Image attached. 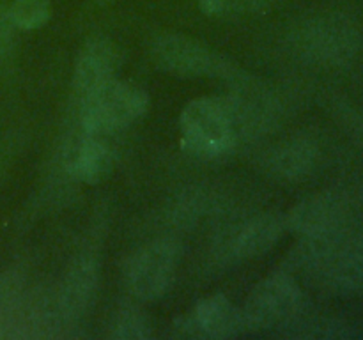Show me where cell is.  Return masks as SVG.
Returning <instances> with one entry per match:
<instances>
[{
  "mask_svg": "<svg viewBox=\"0 0 363 340\" xmlns=\"http://www.w3.org/2000/svg\"><path fill=\"white\" fill-rule=\"evenodd\" d=\"M293 268L339 293L363 287V232L347 229L318 237H301L291 255Z\"/></svg>",
  "mask_w": 363,
  "mask_h": 340,
  "instance_id": "cell-1",
  "label": "cell"
},
{
  "mask_svg": "<svg viewBox=\"0 0 363 340\" xmlns=\"http://www.w3.org/2000/svg\"><path fill=\"white\" fill-rule=\"evenodd\" d=\"M181 140L186 151L201 158H220L248 138L240 108L230 96L197 98L179 117Z\"/></svg>",
  "mask_w": 363,
  "mask_h": 340,
  "instance_id": "cell-2",
  "label": "cell"
},
{
  "mask_svg": "<svg viewBox=\"0 0 363 340\" xmlns=\"http://www.w3.org/2000/svg\"><path fill=\"white\" fill-rule=\"evenodd\" d=\"M303 310L305 298L300 285L287 273H277L261 280L245 303L247 333L264 332L280 336L303 317Z\"/></svg>",
  "mask_w": 363,
  "mask_h": 340,
  "instance_id": "cell-3",
  "label": "cell"
},
{
  "mask_svg": "<svg viewBox=\"0 0 363 340\" xmlns=\"http://www.w3.org/2000/svg\"><path fill=\"white\" fill-rule=\"evenodd\" d=\"M147 106L149 96L144 89L113 78L82 99L80 124L87 131L116 135L140 119Z\"/></svg>",
  "mask_w": 363,
  "mask_h": 340,
  "instance_id": "cell-4",
  "label": "cell"
},
{
  "mask_svg": "<svg viewBox=\"0 0 363 340\" xmlns=\"http://www.w3.org/2000/svg\"><path fill=\"white\" fill-rule=\"evenodd\" d=\"M152 59L167 73L184 78H230L238 67L222 53L181 34H162L152 41Z\"/></svg>",
  "mask_w": 363,
  "mask_h": 340,
  "instance_id": "cell-5",
  "label": "cell"
},
{
  "mask_svg": "<svg viewBox=\"0 0 363 340\" xmlns=\"http://www.w3.org/2000/svg\"><path fill=\"white\" fill-rule=\"evenodd\" d=\"M179 264V246L170 239L145 244L130 259L126 268V285L142 301L160 300L169 293Z\"/></svg>",
  "mask_w": 363,
  "mask_h": 340,
  "instance_id": "cell-6",
  "label": "cell"
},
{
  "mask_svg": "<svg viewBox=\"0 0 363 340\" xmlns=\"http://www.w3.org/2000/svg\"><path fill=\"white\" fill-rule=\"evenodd\" d=\"M286 229L284 216L277 212H259L236 227H230L220 241V255L223 261L233 262L261 257L279 243Z\"/></svg>",
  "mask_w": 363,
  "mask_h": 340,
  "instance_id": "cell-7",
  "label": "cell"
},
{
  "mask_svg": "<svg viewBox=\"0 0 363 340\" xmlns=\"http://www.w3.org/2000/svg\"><path fill=\"white\" fill-rule=\"evenodd\" d=\"M112 135L94 133L82 128L66 152V169L82 183L94 184L112 170L116 152L110 144Z\"/></svg>",
  "mask_w": 363,
  "mask_h": 340,
  "instance_id": "cell-8",
  "label": "cell"
},
{
  "mask_svg": "<svg viewBox=\"0 0 363 340\" xmlns=\"http://www.w3.org/2000/svg\"><path fill=\"white\" fill-rule=\"evenodd\" d=\"M350 28L335 18H318L301 25L294 32L293 45L308 60L335 62L350 46Z\"/></svg>",
  "mask_w": 363,
  "mask_h": 340,
  "instance_id": "cell-9",
  "label": "cell"
},
{
  "mask_svg": "<svg viewBox=\"0 0 363 340\" xmlns=\"http://www.w3.org/2000/svg\"><path fill=\"white\" fill-rule=\"evenodd\" d=\"M286 227L301 237H318L337 232L346 225L342 202L333 195H314L298 202L287 212Z\"/></svg>",
  "mask_w": 363,
  "mask_h": 340,
  "instance_id": "cell-10",
  "label": "cell"
},
{
  "mask_svg": "<svg viewBox=\"0 0 363 340\" xmlns=\"http://www.w3.org/2000/svg\"><path fill=\"white\" fill-rule=\"evenodd\" d=\"M197 339H234L247 333L243 308L225 294H211L195 305L190 314Z\"/></svg>",
  "mask_w": 363,
  "mask_h": 340,
  "instance_id": "cell-11",
  "label": "cell"
},
{
  "mask_svg": "<svg viewBox=\"0 0 363 340\" xmlns=\"http://www.w3.org/2000/svg\"><path fill=\"white\" fill-rule=\"evenodd\" d=\"M117 67H119V55L116 46L108 39L96 38L89 41L78 55L73 73L74 91L80 99L87 98L106 81L113 80Z\"/></svg>",
  "mask_w": 363,
  "mask_h": 340,
  "instance_id": "cell-12",
  "label": "cell"
},
{
  "mask_svg": "<svg viewBox=\"0 0 363 340\" xmlns=\"http://www.w3.org/2000/svg\"><path fill=\"white\" fill-rule=\"evenodd\" d=\"M99 266L92 257H80L71 264L59 290V314L67 321L82 317L98 293Z\"/></svg>",
  "mask_w": 363,
  "mask_h": 340,
  "instance_id": "cell-13",
  "label": "cell"
},
{
  "mask_svg": "<svg viewBox=\"0 0 363 340\" xmlns=\"http://www.w3.org/2000/svg\"><path fill=\"white\" fill-rule=\"evenodd\" d=\"M315 159L318 147L314 142L308 138H291L266 152L262 169L279 181H296L311 172Z\"/></svg>",
  "mask_w": 363,
  "mask_h": 340,
  "instance_id": "cell-14",
  "label": "cell"
},
{
  "mask_svg": "<svg viewBox=\"0 0 363 340\" xmlns=\"http://www.w3.org/2000/svg\"><path fill=\"white\" fill-rule=\"evenodd\" d=\"M7 13L16 28L35 30L48 21L52 6L50 0H14Z\"/></svg>",
  "mask_w": 363,
  "mask_h": 340,
  "instance_id": "cell-15",
  "label": "cell"
},
{
  "mask_svg": "<svg viewBox=\"0 0 363 340\" xmlns=\"http://www.w3.org/2000/svg\"><path fill=\"white\" fill-rule=\"evenodd\" d=\"M112 336L119 340H144L151 336V324L142 312L124 307L112 321Z\"/></svg>",
  "mask_w": 363,
  "mask_h": 340,
  "instance_id": "cell-16",
  "label": "cell"
},
{
  "mask_svg": "<svg viewBox=\"0 0 363 340\" xmlns=\"http://www.w3.org/2000/svg\"><path fill=\"white\" fill-rule=\"evenodd\" d=\"M275 0H199V6L209 16H243L268 9Z\"/></svg>",
  "mask_w": 363,
  "mask_h": 340,
  "instance_id": "cell-17",
  "label": "cell"
},
{
  "mask_svg": "<svg viewBox=\"0 0 363 340\" xmlns=\"http://www.w3.org/2000/svg\"><path fill=\"white\" fill-rule=\"evenodd\" d=\"M14 30H16V27L11 21L9 13L0 7V62L13 53Z\"/></svg>",
  "mask_w": 363,
  "mask_h": 340,
  "instance_id": "cell-18",
  "label": "cell"
},
{
  "mask_svg": "<svg viewBox=\"0 0 363 340\" xmlns=\"http://www.w3.org/2000/svg\"><path fill=\"white\" fill-rule=\"evenodd\" d=\"M98 2H101V4H103V2H110V0H98Z\"/></svg>",
  "mask_w": 363,
  "mask_h": 340,
  "instance_id": "cell-19",
  "label": "cell"
}]
</instances>
